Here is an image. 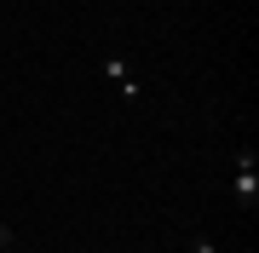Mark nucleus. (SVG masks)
Returning a JSON list of instances; mask_svg holds the SVG:
<instances>
[{
	"label": "nucleus",
	"instance_id": "7ed1b4c3",
	"mask_svg": "<svg viewBox=\"0 0 259 253\" xmlns=\"http://www.w3.org/2000/svg\"><path fill=\"white\" fill-rule=\"evenodd\" d=\"M190 253H219V247H213V242H202V236H196V242H190Z\"/></svg>",
	"mask_w": 259,
	"mask_h": 253
},
{
	"label": "nucleus",
	"instance_id": "f257e3e1",
	"mask_svg": "<svg viewBox=\"0 0 259 253\" xmlns=\"http://www.w3.org/2000/svg\"><path fill=\"white\" fill-rule=\"evenodd\" d=\"M231 190H236V207H253V201H259V156H253V150H236Z\"/></svg>",
	"mask_w": 259,
	"mask_h": 253
},
{
	"label": "nucleus",
	"instance_id": "20e7f679",
	"mask_svg": "<svg viewBox=\"0 0 259 253\" xmlns=\"http://www.w3.org/2000/svg\"><path fill=\"white\" fill-rule=\"evenodd\" d=\"M6 242H12V230H6V225H0V247H6Z\"/></svg>",
	"mask_w": 259,
	"mask_h": 253
},
{
	"label": "nucleus",
	"instance_id": "f03ea898",
	"mask_svg": "<svg viewBox=\"0 0 259 253\" xmlns=\"http://www.w3.org/2000/svg\"><path fill=\"white\" fill-rule=\"evenodd\" d=\"M104 81H115V92H121V98H139V81H133L127 58H104Z\"/></svg>",
	"mask_w": 259,
	"mask_h": 253
}]
</instances>
